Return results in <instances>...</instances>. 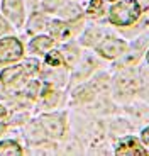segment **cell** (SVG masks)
I'll list each match as a JSON object with an SVG mask.
<instances>
[{
	"instance_id": "6da1fadb",
	"label": "cell",
	"mask_w": 149,
	"mask_h": 156,
	"mask_svg": "<svg viewBox=\"0 0 149 156\" xmlns=\"http://www.w3.org/2000/svg\"><path fill=\"white\" fill-rule=\"evenodd\" d=\"M139 16H141V5L137 4V0H122L110 9L109 14L110 22H114L115 26H130L137 20Z\"/></svg>"
},
{
	"instance_id": "7a4b0ae2",
	"label": "cell",
	"mask_w": 149,
	"mask_h": 156,
	"mask_svg": "<svg viewBox=\"0 0 149 156\" xmlns=\"http://www.w3.org/2000/svg\"><path fill=\"white\" fill-rule=\"evenodd\" d=\"M22 44L16 37H5L0 41V63L16 61L22 56Z\"/></svg>"
},
{
	"instance_id": "3957f363",
	"label": "cell",
	"mask_w": 149,
	"mask_h": 156,
	"mask_svg": "<svg viewBox=\"0 0 149 156\" xmlns=\"http://www.w3.org/2000/svg\"><path fill=\"white\" fill-rule=\"evenodd\" d=\"M98 53L105 58H115L126 49V43L122 39H117V37H105L102 43L98 44Z\"/></svg>"
},
{
	"instance_id": "277c9868",
	"label": "cell",
	"mask_w": 149,
	"mask_h": 156,
	"mask_svg": "<svg viewBox=\"0 0 149 156\" xmlns=\"http://www.w3.org/2000/svg\"><path fill=\"white\" fill-rule=\"evenodd\" d=\"M115 153L120 156H129V154H136V156H141L146 153V149L142 146H139V143L134 137H127V139L120 141V144L117 146Z\"/></svg>"
},
{
	"instance_id": "5b68a950",
	"label": "cell",
	"mask_w": 149,
	"mask_h": 156,
	"mask_svg": "<svg viewBox=\"0 0 149 156\" xmlns=\"http://www.w3.org/2000/svg\"><path fill=\"white\" fill-rule=\"evenodd\" d=\"M4 12L16 26L22 24V4H20V0H4Z\"/></svg>"
},
{
	"instance_id": "8992f818",
	"label": "cell",
	"mask_w": 149,
	"mask_h": 156,
	"mask_svg": "<svg viewBox=\"0 0 149 156\" xmlns=\"http://www.w3.org/2000/svg\"><path fill=\"white\" fill-rule=\"evenodd\" d=\"M43 126L51 136H61V134H63L64 126H63L61 117H58V115H44L43 117Z\"/></svg>"
},
{
	"instance_id": "52a82bcc",
	"label": "cell",
	"mask_w": 149,
	"mask_h": 156,
	"mask_svg": "<svg viewBox=\"0 0 149 156\" xmlns=\"http://www.w3.org/2000/svg\"><path fill=\"white\" fill-rule=\"evenodd\" d=\"M24 70H27V68L26 66H12V68H9V70H4L2 71V83H4V85L14 83L16 80H19V78L22 76Z\"/></svg>"
},
{
	"instance_id": "ba28073f",
	"label": "cell",
	"mask_w": 149,
	"mask_h": 156,
	"mask_svg": "<svg viewBox=\"0 0 149 156\" xmlns=\"http://www.w3.org/2000/svg\"><path fill=\"white\" fill-rule=\"evenodd\" d=\"M51 46H53V39L46 37V36H39V37L32 39V43H31V49L34 53H46Z\"/></svg>"
},
{
	"instance_id": "9c48e42d",
	"label": "cell",
	"mask_w": 149,
	"mask_h": 156,
	"mask_svg": "<svg viewBox=\"0 0 149 156\" xmlns=\"http://www.w3.org/2000/svg\"><path fill=\"white\" fill-rule=\"evenodd\" d=\"M7 154H22V149L17 143L14 141H4V143H0V156H7Z\"/></svg>"
},
{
	"instance_id": "30bf717a",
	"label": "cell",
	"mask_w": 149,
	"mask_h": 156,
	"mask_svg": "<svg viewBox=\"0 0 149 156\" xmlns=\"http://www.w3.org/2000/svg\"><path fill=\"white\" fill-rule=\"evenodd\" d=\"M51 34L54 36V37L64 39V37L70 36V27H68V24H63V22H53Z\"/></svg>"
},
{
	"instance_id": "8fae6325",
	"label": "cell",
	"mask_w": 149,
	"mask_h": 156,
	"mask_svg": "<svg viewBox=\"0 0 149 156\" xmlns=\"http://www.w3.org/2000/svg\"><path fill=\"white\" fill-rule=\"evenodd\" d=\"M103 10V4L102 0H92L90 5H88V16L92 17H98Z\"/></svg>"
},
{
	"instance_id": "7c38bea8",
	"label": "cell",
	"mask_w": 149,
	"mask_h": 156,
	"mask_svg": "<svg viewBox=\"0 0 149 156\" xmlns=\"http://www.w3.org/2000/svg\"><path fill=\"white\" fill-rule=\"evenodd\" d=\"M46 63L47 65H51V66H59V65L63 63L61 53H59V51H51V53L46 56Z\"/></svg>"
},
{
	"instance_id": "4fadbf2b",
	"label": "cell",
	"mask_w": 149,
	"mask_h": 156,
	"mask_svg": "<svg viewBox=\"0 0 149 156\" xmlns=\"http://www.w3.org/2000/svg\"><path fill=\"white\" fill-rule=\"evenodd\" d=\"M142 146H144L146 153H149V127L142 131Z\"/></svg>"
},
{
	"instance_id": "5bb4252c",
	"label": "cell",
	"mask_w": 149,
	"mask_h": 156,
	"mask_svg": "<svg viewBox=\"0 0 149 156\" xmlns=\"http://www.w3.org/2000/svg\"><path fill=\"white\" fill-rule=\"evenodd\" d=\"M43 19H41V16H34L32 17V20H31V31H34V29H39V27H43Z\"/></svg>"
},
{
	"instance_id": "9a60e30c",
	"label": "cell",
	"mask_w": 149,
	"mask_h": 156,
	"mask_svg": "<svg viewBox=\"0 0 149 156\" xmlns=\"http://www.w3.org/2000/svg\"><path fill=\"white\" fill-rule=\"evenodd\" d=\"M5 115H7V112H5L4 107L0 105V133L5 129Z\"/></svg>"
},
{
	"instance_id": "2e32d148",
	"label": "cell",
	"mask_w": 149,
	"mask_h": 156,
	"mask_svg": "<svg viewBox=\"0 0 149 156\" xmlns=\"http://www.w3.org/2000/svg\"><path fill=\"white\" fill-rule=\"evenodd\" d=\"M61 0H46V7L49 9V10H54L56 9V4H59Z\"/></svg>"
},
{
	"instance_id": "e0dca14e",
	"label": "cell",
	"mask_w": 149,
	"mask_h": 156,
	"mask_svg": "<svg viewBox=\"0 0 149 156\" xmlns=\"http://www.w3.org/2000/svg\"><path fill=\"white\" fill-rule=\"evenodd\" d=\"M7 29H9V26H7V22H5L2 17H0V34H4V32H7Z\"/></svg>"
},
{
	"instance_id": "ac0fdd59",
	"label": "cell",
	"mask_w": 149,
	"mask_h": 156,
	"mask_svg": "<svg viewBox=\"0 0 149 156\" xmlns=\"http://www.w3.org/2000/svg\"><path fill=\"white\" fill-rule=\"evenodd\" d=\"M147 61H149V51H147Z\"/></svg>"
}]
</instances>
